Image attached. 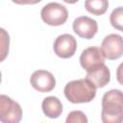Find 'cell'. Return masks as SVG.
I'll return each instance as SVG.
<instances>
[{"instance_id": "cell-1", "label": "cell", "mask_w": 123, "mask_h": 123, "mask_svg": "<svg viewBox=\"0 0 123 123\" xmlns=\"http://www.w3.org/2000/svg\"><path fill=\"white\" fill-rule=\"evenodd\" d=\"M101 119L104 123L123 122V92L111 89L102 97Z\"/></svg>"}, {"instance_id": "cell-2", "label": "cell", "mask_w": 123, "mask_h": 123, "mask_svg": "<svg viewBox=\"0 0 123 123\" xmlns=\"http://www.w3.org/2000/svg\"><path fill=\"white\" fill-rule=\"evenodd\" d=\"M96 86L88 79H78L68 82L63 89L66 99L73 104L88 103L96 96Z\"/></svg>"}, {"instance_id": "cell-3", "label": "cell", "mask_w": 123, "mask_h": 123, "mask_svg": "<svg viewBox=\"0 0 123 123\" xmlns=\"http://www.w3.org/2000/svg\"><path fill=\"white\" fill-rule=\"evenodd\" d=\"M41 19L47 25L61 26L64 24L68 18L67 9L57 2H51L45 5L40 12Z\"/></svg>"}, {"instance_id": "cell-4", "label": "cell", "mask_w": 123, "mask_h": 123, "mask_svg": "<svg viewBox=\"0 0 123 123\" xmlns=\"http://www.w3.org/2000/svg\"><path fill=\"white\" fill-rule=\"evenodd\" d=\"M22 118L20 105L11 97L0 96V121L3 123H18Z\"/></svg>"}, {"instance_id": "cell-5", "label": "cell", "mask_w": 123, "mask_h": 123, "mask_svg": "<svg viewBox=\"0 0 123 123\" xmlns=\"http://www.w3.org/2000/svg\"><path fill=\"white\" fill-rule=\"evenodd\" d=\"M101 50L106 59L113 61L123 56V37L117 34L106 36L101 44Z\"/></svg>"}, {"instance_id": "cell-6", "label": "cell", "mask_w": 123, "mask_h": 123, "mask_svg": "<svg viewBox=\"0 0 123 123\" xmlns=\"http://www.w3.org/2000/svg\"><path fill=\"white\" fill-rule=\"evenodd\" d=\"M55 54L62 59L71 58L77 49V41L70 34H62L59 36L53 44Z\"/></svg>"}, {"instance_id": "cell-7", "label": "cell", "mask_w": 123, "mask_h": 123, "mask_svg": "<svg viewBox=\"0 0 123 123\" xmlns=\"http://www.w3.org/2000/svg\"><path fill=\"white\" fill-rule=\"evenodd\" d=\"M32 86L38 92H50L56 86V80L53 74L46 70H37L30 78Z\"/></svg>"}, {"instance_id": "cell-8", "label": "cell", "mask_w": 123, "mask_h": 123, "mask_svg": "<svg viewBox=\"0 0 123 123\" xmlns=\"http://www.w3.org/2000/svg\"><path fill=\"white\" fill-rule=\"evenodd\" d=\"M72 27L75 34H77L80 37L86 39L92 38L98 31L97 22L88 16L77 17L73 21Z\"/></svg>"}, {"instance_id": "cell-9", "label": "cell", "mask_w": 123, "mask_h": 123, "mask_svg": "<svg viewBox=\"0 0 123 123\" xmlns=\"http://www.w3.org/2000/svg\"><path fill=\"white\" fill-rule=\"evenodd\" d=\"M105 59L106 58L100 48L91 46L82 52L80 56V63L86 71H89L104 63Z\"/></svg>"}, {"instance_id": "cell-10", "label": "cell", "mask_w": 123, "mask_h": 123, "mask_svg": "<svg viewBox=\"0 0 123 123\" xmlns=\"http://www.w3.org/2000/svg\"><path fill=\"white\" fill-rule=\"evenodd\" d=\"M86 78L88 79L97 88H101L110 83L111 72L109 67L105 63H102L97 67L86 71Z\"/></svg>"}, {"instance_id": "cell-11", "label": "cell", "mask_w": 123, "mask_h": 123, "mask_svg": "<svg viewBox=\"0 0 123 123\" xmlns=\"http://www.w3.org/2000/svg\"><path fill=\"white\" fill-rule=\"evenodd\" d=\"M42 111L49 118H58L62 112V104L59 98L48 96L42 101Z\"/></svg>"}, {"instance_id": "cell-12", "label": "cell", "mask_w": 123, "mask_h": 123, "mask_svg": "<svg viewBox=\"0 0 123 123\" xmlns=\"http://www.w3.org/2000/svg\"><path fill=\"white\" fill-rule=\"evenodd\" d=\"M86 10L94 15L104 14L109 8L108 0H86L85 1Z\"/></svg>"}, {"instance_id": "cell-13", "label": "cell", "mask_w": 123, "mask_h": 123, "mask_svg": "<svg viewBox=\"0 0 123 123\" xmlns=\"http://www.w3.org/2000/svg\"><path fill=\"white\" fill-rule=\"evenodd\" d=\"M110 22L114 29L123 32V7H117L111 12Z\"/></svg>"}, {"instance_id": "cell-14", "label": "cell", "mask_w": 123, "mask_h": 123, "mask_svg": "<svg viewBox=\"0 0 123 123\" xmlns=\"http://www.w3.org/2000/svg\"><path fill=\"white\" fill-rule=\"evenodd\" d=\"M65 121L66 123H87V118L83 111H73L68 113Z\"/></svg>"}, {"instance_id": "cell-15", "label": "cell", "mask_w": 123, "mask_h": 123, "mask_svg": "<svg viewBox=\"0 0 123 123\" xmlns=\"http://www.w3.org/2000/svg\"><path fill=\"white\" fill-rule=\"evenodd\" d=\"M116 80L120 85L123 86V62H121L116 69Z\"/></svg>"}, {"instance_id": "cell-16", "label": "cell", "mask_w": 123, "mask_h": 123, "mask_svg": "<svg viewBox=\"0 0 123 123\" xmlns=\"http://www.w3.org/2000/svg\"><path fill=\"white\" fill-rule=\"evenodd\" d=\"M12 1L18 5H35L42 0H12Z\"/></svg>"}, {"instance_id": "cell-17", "label": "cell", "mask_w": 123, "mask_h": 123, "mask_svg": "<svg viewBox=\"0 0 123 123\" xmlns=\"http://www.w3.org/2000/svg\"><path fill=\"white\" fill-rule=\"evenodd\" d=\"M62 1H64V2L67 3V4H75V3H77L79 0H62Z\"/></svg>"}]
</instances>
